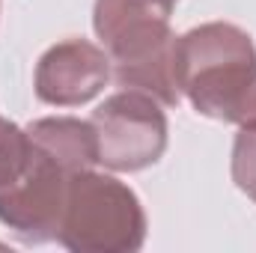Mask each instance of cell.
Masks as SVG:
<instances>
[{"label":"cell","instance_id":"8992f818","mask_svg":"<svg viewBox=\"0 0 256 253\" xmlns=\"http://www.w3.org/2000/svg\"><path fill=\"white\" fill-rule=\"evenodd\" d=\"M110 57L86 39H66L36 63V96L45 104L78 108L92 102L110 80Z\"/></svg>","mask_w":256,"mask_h":253},{"label":"cell","instance_id":"6da1fadb","mask_svg":"<svg viewBox=\"0 0 256 253\" xmlns=\"http://www.w3.org/2000/svg\"><path fill=\"white\" fill-rule=\"evenodd\" d=\"M173 80L196 114L256 126V48L242 27L212 21L176 36Z\"/></svg>","mask_w":256,"mask_h":253},{"label":"cell","instance_id":"277c9868","mask_svg":"<svg viewBox=\"0 0 256 253\" xmlns=\"http://www.w3.org/2000/svg\"><path fill=\"white\" fill-rule=\"evenodd\" d=\"M90 122L98 140V164L108 170H146L158 164L167 149V116L158 108V98L140 90H122L104 98Z\"/></svg>","mask_w":256,"mask_h":253},{"label":"cell","instance_id":"ba28073f","mask_svg":"<svg viewBox=\"0 0 256 253\" xmlns=\"http://www.w3.org/2000/svg\"><path fill=\"white\" fill-rule=\"evenodd\" d=\"M30 158H33V137L27 134V128H18L15 122L0 116V190L21 179Z\"/></svg>","mask_w":256,"mask_h":253},{"label":"cell","instance_id":"3957f363","mask_svg":"<svg viewBox=\"0 0 256 253\" xmlns=\"http://www.w3.org/2000/svg\"><path fill=\"white\" fill-rule=\"evenodd\" d=\"M57 242L74 253H134L146 242V214L126 182L90 170L68 176Z\"/></svg>","mask_w":256,"mask_h":253},{"label":"cell","instance_id":"7a4b0ae2","mask_svg":"<svg viewBox=\"0 0 256 253\" xmlns=\"http://www.w3.org/2000/svg\"><path fill=\"white\" fill-rule=\"evenodd\" d=\"M176 0H96L92 27L122 90H140L164 108L179 104L173 80L170 12Z\"/></svg>","mask_w":256,"mask_h":253},{"label":"cell","instance_id":"52a82bcc","mask_svg":"<svg viewBox=\"0 0 256 253\" xmlns=\"http://www.w3.org/2000/svg\"><path fill=\"white\" fill-rule=\"evenodd\" d=\"M27 134L45 152H51L68 173L90 170L98 164V140H96L92 122H84L74 116H48V120L30 122Z\"/></svg>","mask_w":256,"mask_h":253},{"label":"cell","instance_id":"5b68a950","mask_svg":"<svg viewBox=\"0 0 256 253\" xmlns=\"http://www.w3.org/2000/svg\"><path fill=\"white\" fill-rule=\"evenodd\" d=\"M68 170L33 140V158L21 179L0 190V224L24 244H45L57 238L66 202Z\"/></svg>","mask_w":256,"mask_h":253},{"label":"cell","instance_id":"9c48e42d","mask_svg":"<svg viewBox=\"0 0 256 253\" xmlns=\"http://www.w3.org/2000/svg\"><path fill=\"white\" fill-rule=\"evenodd\" d=\"M232 182L256 202V126H244L232 143Z\"/></svg>","mask_w":256,"mask_h":253}]
</instances>
